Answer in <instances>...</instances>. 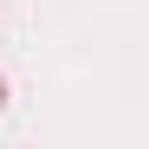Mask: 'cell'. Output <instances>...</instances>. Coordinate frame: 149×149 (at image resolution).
<instances>
[{
  "label": "cell",
  "instance_id": "obj_1",
  "mask_svg": "<svg viewBox=\"0 0 149 149\" xmlns=\"http://www.w3.org/2000/svg\"><path fill=\"white\" fill-rule=\"evenodd\" d=\"M0 104H7V84H0Z\"/></svg>",
  "mask_w": 149,
  "mask_h": 149
}]
</instances>
